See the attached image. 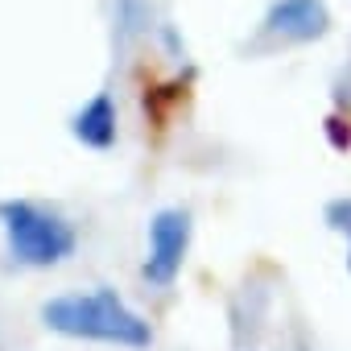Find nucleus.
<instances>
[{
	"label": "nucleus",
	"mask_w": 351,
	"mask_h": 351,
	"mask_svg": "<svg viewBox=\"0 0 351 351\" xmlns=\"http://www.w3.org/2000/svg\"><path fill=\"white\" fill-rule=\"evenodd\" d=\"M347 273H351V244H347Z\"/></svg>",
	"instance_id": "nucleus-8"
},
{
	"label": "nucleus",
	"mask_w": 351,
	"mask_h": 351,
	"mask_svg": "<svg viewBox=\"0 0 351 351\" xmlns=\"http://www.w3.org/2000/svg\"><path fill=\"white\" fill-rule=\"evenodd\" d=\"M326 219H330V228H339V232L351 236V199H335L326 207Z\"/></svg>",
	"instance_id": "nucleus-6"
},
{
	"label": "nucleus",
	"mask_w": 351,
	"mask_h": 351,
	"mask_svg": "<svg viewBox=\"0 0 351 351\" xmlns=\"http://www.w3.org/2000/svg\"><path fill=\"white\" fill-rule=\"evenodd\" d=\"M42 322L54 335L83 339V343H108V347H128V351H145L153 343V326L145 322V314L132 310L108 285H95L87 293L50 298L42 306Z\"/></svg>",
	"instance_id": "nucleus-1"
},
{
	"label": "nucleus",
	"mask_w": 351,
	"mask_h": 351,
	"mask_svg": "<svg viewBox=\"0 0 351 351\" xmlns=\"http://www.w3.org/2000/svg\"><path fill=\"white\" fill-rule=\"evenodd\" d=\"M261 25L265 34H277L289 42H318L330 29V13L322 0H273Z\"/></svg>",
	"instance_id": "nucleus-4"
},
{
	"label": "nucleus",
	"mask_w": 351,
	"mask_h": 351,
	"mask_svg": "<svg viewBox=\"0 0 351 351\" xmlns=\"http://www.w3.org/2000/svg\"><path fill=\"white\" fill-rule=\"evenodd\" d=\"M326 136H330V145H335V149H347V145H351V120L330 116V120H326Z\"/></svg>",
	"instance_id": "nucleus-7"
},
{
	"label": "nucleus",
	"mask_w": 351,
	"mask_h": 351,
	"mask_svg": "<svg viewBox=\"0 0 351 351\" xmlns=\"http://www.w3.org/2000/svg\"><path fill=\"white\" fill-rule=\"evenodd\" d=\"M71 136L95 153H108L120 136V112H116V99L112 91H95L75 116H71Z\"/></svg>",
	"instance_id": "nucleus-5"
},
{
	"label": "nucleus",
	"mask_w": 351,
	"mask_h": 351,
	"mask_svg": "<svg viewBox=\"0 0 351 351\" xmlns=\"http://www.w3.org/2000/svg\"><path fill=\"white\" fill-rule=\"evenodd\" d=\"M0 232H5L9 256L25 269H54L79 248L75 223L29 199H0Z\"/></svg>",
	"instance_id": "nucleus-2"
},
{
	"label": "nucleus",
	"mask_w": 351,
	"mask_h": 351,
	"mask_svg": "<svg viewBox=\"0 0 351 351\" xmlns=\"http://www.w3.org/2000/svg\"><path fill=\"white\" fill-rule=\"evenodd\" d=\"M191 236H195V219L186 207H161L149 219V252L141 265V277L157 289L173 285L182 273V261L191 252Z\"/></svg>",
	"instance_id": "nucleus-3"
}]
</instances>
